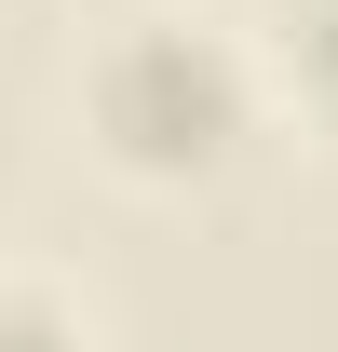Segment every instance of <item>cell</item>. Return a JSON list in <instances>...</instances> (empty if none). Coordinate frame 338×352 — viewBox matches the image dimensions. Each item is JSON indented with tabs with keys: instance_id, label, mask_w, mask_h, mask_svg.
<instances>
[{
	"instance_id": "3",
	"label": "cell",
	"mask_w": 338,
	"mask_h": 352,
	"mask_svg": "<svg viewBox=\"0 0 338 352\" xmlns=\"http://www.w3.org/2000/svg\"><path fill=\"white\" fill-rule=\"evenodd\" d=\"M0 352H68V325H54V311H27V298H0Z\"/></svg>"
},
{
	"instance_id": "2",
	"label": "cell",
	"mask_w": 338,
	"mask_h": 352,
	"mask_svg": "<svg viewBox=\"0 0 338 352\" xmlns=\"http://www.w3.org/2000/svg\"><path fill=\"white\" fill-rule=\"evenodd\" d=\"M284 28H297V68H311V95L338 109V0H284Z\"/></svg>"
},
{
	"instance_id": "1",
	"label": "cell",
	"mask_w": 338,
	"mask_h": 352,
	"mask_svg": "<svg viewBox=\"0 0 338 352\" xmlns=\"http://www.w3.org/2000/svg\"><path fill=\"white\" fill-rule=\"evenodd\" d=\"M95 109L122 135V163H216L244 122V68L190 28H122V54L95 68Z\"/></svg>"
}]
</instances>
